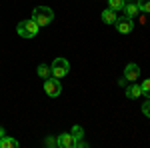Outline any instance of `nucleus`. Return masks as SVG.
<instances>
[{
	"mask_svg": "<svg viewBox=\"0 0 150 148\" xmlns=\"http://www.w3.org/2000/svg\"><path fill=\"white\" fill-rule=\"evenodd\" d=\"M2 136H4V130H2V128H0V138H2Z\"/></svg>",
	"mask_w": 150,
	"mask_h": 148,
	"instance_id": "19",
	"label": "nucleus"
},
{
	"mask_svg": "<svg viewBox=\"0 0 150 148\" xmlns=\"http://www.w3.org/2000/svg\"><path fill=\"white\" fill-rule=\"evenodd\" d=\"M140 86H142V94L150 98V78H146V80H144V84H140Z\"/></svg>",
	"mask_w": 150,
	"mask_h": 148,
	"instance_id": "16",
	"label": "nucleus"
},
{
	"mask_svg": "<svg viewBox=\"0 0 150 148\" xmlns=\"http://www.w3.org/2000/svg\"><path fill=\"white\" fill-rule=\"evenodd\" d=\"M32 20L38 26H48L54 20V12L50 10L48 6H36L34 10H32Z\"/></svg>",
	"mask_w": 150,
	"mask_h": 148,
	"instance_id": "1",
	"label": "nucleus"
},
{
	"mask_svg": "<svg viewBox=\"0 0 150 148\" xmlns=\"http://www.w3.org/2000/svg\"><path fill=\"white\" fill-rule=\"evenodd\" d=\"M70 134H72V136H74V140H76V138H82V136H84V130H82V126H74V128L70 130Z\"/></svg>",
	"mask_w": 150,
	"mask_h": 148,
	"instance_id": "15",
	"label": "nucleus"
},
{
	"mask_svg": "<svg viewBox=\"0 0 150 148\" xmlns=\"http://www.w3.org/2000/svg\"><path fill=\"white\" fill-rule=\"evenodd\" d=\"M126 2H130V0H126Z\"/></svg>",
	"mask_w": 150,
	"mask_h": 148,
	"instance_id": "20",
	"label": "nucleus"
},
{
	"mask_svg": "<svg viewBox=\"0 0 150 148\" xmlns=\"http://www.w3.org/2000/svg\"><path fill=\"white\" fill-rule=\"evenodd\" d=\"M102 22H106V24H114L116 20H118V16H116V10H112V8H106V10L102 12Z\"/></svg>",
	"mask_w": 150,
	"mask_h": 148,
	"instance_id": "10",
	"label": "nucleus"
},
{
	"mask_svg": "<svg viewBox=\"0 0 150 148\" xmlns=\"http://www.w3.org/2000/svg\"><path fill=\"white\" fill-rule=\"evenodd\" d=\"M44 144H46V146H56V138H50V136H48L46 140H44Z\"/></svg>",
	"mask_w": 150,
	"mask_h": 148,
	"instance_id": "18",
	"label": "nucleus"
},
{
	"mask_svg": "<svg viewBox=\"0 0 150 148\" xmlns=\"http://www.w3.org/2000/svg\"><path fill=\"white\" fill-rule=\"evenodd\" d=\"M38 76L44 78V80L50 76V68H48V64H40V66H38Z\"/></svg>",
	"mask_w": 150,
	"mask_h": 148,
	"instance_id": "13",
	"label": "nucleus"
},
{
	"mask_svg": "<svg viewBox=\"0 0 150 148\" xmlns=\"http://www.w3.org/2000/svg\"><path fill=\"white\" fill-rule=\"evenodd\" d=\"M122 12H124V16H126V18H132V20H134V18H136V14H138V4H132V2H126V4H124V8H122Z\"/></svg>",
	"mask_w": 150,
	"mask_h": 148,
	"instance_id": "8",
	"label": "nucleus"
},
{
	"mask_svg": "<svg viewBox=\"0 0 150 148\" xmlns=\"http://www.w3.org/2000/svg\"><path fill=\"white\" fill-rule=\"evenodd\" d=\"M138 78H140V68H138V64L130 62L126 68H124V80H126V82H136Z\"/></svg>",
	"mask_w": 150,
	"mask_h": 148,
	"instance_id": "5",
	"label": "nucleus"
},
{
	"mask_svg": "<svg viewBox=\"0 0 150 148\" xmlns=\"http://www.w3.org/2000/svg\"><path fill=\"white\" fill-rule=\"evenodd\" d=\"M126 96L130 98V100L140 98V96H142V86H140V84H132V86H128V88H126Z\"/></svg>",
	"mask_w": 150,
	"mask_h": 148,
	"instance_id": "9",
	"label": "nucleus"
},
{
	"mask_svg": "<svg viewBox=\"0 0 150 148\" xmlns=\"http://www.w3.org/2000/svg\"><path fill=\"white\" fill-rule=\"evenodd\" d=\"M56 146H60V148H72L74 146V136L72 134H60V136L56 138Z\"/></svg>",
	"mask_w": 150,
	"mask_h": 148,
	"instance_id": "7",
	"label": "nucleus"
},
{
	"mask_svg": "<svg viewBox=\"0 0 150 148\" xmlns=\"http://www.w3.org/2000/svg\"><path fill=\"white\" fill-rule=\"evenodd\" d=\"M38 24L34 22V20H22V22L18 24V34L22 36V38H34L36 34H38Z\"/></svg>",
	"mask_w": 150,
	"mask_h": 148,
	"instance_id": "2",
	"label": "nucleus"
},
{
	"mask_svg": "<svg viewBox=\"0 0 150 148\" xmlns=\"http://www.w3.org/2000/svg\"><path fill=\"white\" fill-rule=\"evenodd\" d=\"M44 92H46L48 96L56 98L58 94L62 92V84H60V78H56V76H48V78L44 80Z\"/></svg>",
	"mask_w": 150,
	"mask_h": 148,
	"instance_id": "4",
	"label": "nucleus"
},
{
	"mask_svg": "<svg viewBox=\"0 0 150 148\" xmlns=\"http://www.w3.org/2000/svg\"><path fill=\"white\" fill-rule=\"evenodd\" d=\"M138 10L148 14L150 12V0H138Z\"/></svg>",
	"mask_w": 150,
	"mask_h": 148,
	"instance_id": "14",
	"label": "nucleus"
},
{
	"mask_svg": "<svg viewBox=\"0 0 150 148\" xmlns=\"http://www.w3.org/2000/svg\"><path fill=\"white\" fill-rule=\"evenodd\" d=\"M142 112H144V116H148V118H150V100L142 104Z\"/></svg>",
	"mask_w": 150,
	"mask_h": 148,
	"instance_id": "17",
	"label": "nucleus"
},
{
	"mask_svg": "<svg viewBox=\"0 0 150 148\" xmlns=\"http://www.w3.org/2000/svg\"><path fill=\"white\" fill-rule=\"evenodd\" d=\"M124 4H126V0H108V6H110L112 10H122Z\"/></svg>",
	"mask_w": 150,
	"mask_h": 148,
	"instance_id": "12",
	"label": "nucleus"
},
{
	"mask_svg": "<svg viewBox=\"0 0 150 148\" xmlns=\"http://www.w3.org/2000/svg\"><path fill=\"white\" fill-rule=\"evenodd\" d=\"M114 24H116V28H118V32H122V34H128V32H132V28H134V22H132V18H126V16L118 18Z\"/></svg>",
	"mask_w": 150,
	"mask_h": 148,
	"instance_id": "6",
	"label": "nucleus"
},
{
	"mask_svg": "<svg viewBox=\"0 0 150 148\" xmlns=\"http://www.w3.org/2000/svg\"><path fill=\"white\" fill-rule=\"evenodd\" d=\"M68 70H70L68 60H64V58H56V60L52 62V66H50V76L64 78V76L68 74Z\"/></svg>",
	"mask_w": 150,
	"mask_h": 148,
	"instance_id": "3",
	"label": "nucleus"
},
{
	"mask_svg": "<svg viewBox=\"0 0 150 148\" xmlns=\"http://www.w3.org/2000/svg\"><path fill=\"white\" fill-rule=\"evenodd\" d=\"M18 146V140L16 138H10V136H4L0 138V148H16Z\"/></svg>",
	"mask_w": 150,
	"mask_h": 148,
	"instance_id": "11",
	"label": "nucleus"
}]
</instances>
